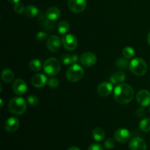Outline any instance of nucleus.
<instances>
[{
  "mask_svg": "<svg viewBox=\"0 0 150 150\" xmlns=\"http://www.w3.org/2000/svg\"><path fill=\"white\" fill-rule=\"evenodd\" d=\"M79 58L77 55H69V54H63L61 57V61L65 65L73 64L77 63Z\"/></svg>",
  "mask_w": 150,
  "mask_h": 150,
  "instance_id": "6ab92c4d",
  "label": "nucleus"
},
{
  "mask_svg": "<svg viewBox=\"0 0 150 150\" xmlns=\"http://www.w3.org/2000/svg\"><path fill=\"white\" fill-rule=\"evenodd\" d=\"M62 42L64 48L67 51H74L77 48V38L73 34H66L63 35Z\"/></svg>",
  "mask_w": 150,
  "mask_h": 150,
  "instance_id": "423d86ee",
  "label": "nucleus"
},
{
  "mask_svg": "<svg viewBox=\"0 0 150 150\" xmlns=\"http://www.w3.org/2000/svg\"><path fill=\"white\" fill-rule=\"evenodd\" d=\"M27 104L26 100L21 97L12 98L8 103V109L13 115H21L26 111Z\"/></svg>",
  "mask_w": 150,
  "mask_h": 150,
  "instance_id": "f03ea898",
  "label": "nucleus"
},
{
  "mask_svg": "<svg viewBox=\"0 0 150 150\" xmlns=\"http://www.w3.org/2000/svg\"><path fill=\"white\" fill-rule=\"evenodd\" d=\"M29 69L33 72H38L42 68V64L41 62L38 59H34L29 62Z\"/></svg>",
  "mask_w": 150,
  "mask_h": 150,
  "instance_id": "b1692460",
  "label": "nucleus"
},
{
  "mask_svg": "<svg viewBox=\"0 0 150 150\" xmlns=\"http://www.w3.org/2000/svg\"><path fill=\"white\" fill-rule=\"evenodd\" d=\"M147 41H148V43L150 45V32L148 34V36H147Z\"/></svg>",
  "mask_w": 150,
  "mask_h": 150,
  "instance_id": "e433bc0d",
  "label": "nucleus"
},
{
  "mask_svg": "<svg viewBox=\"0 0 150 150\" xmlns=\"http://www.w3.org/2000/svg\"><path fill=\"white\" fill-rule=\"evenodd\" d=\"M60 15H61V12L58 7H51L46 10L45 17L51 21H55L60 17Z\"/></svg>",
  "mask_w": 150,
  "mask_h": 150,
  "instance_id": "f3484780",
  "label": "nucleus"
},
{
  "mask_svg": "<svg viewBox=\"0 0 150 150\" xmlns=\"http://www.w3.org/2000/svg\"><path fill=\"white\" fill-rule=\"evenodd\" d=\"M47 37H48V34L45 32H39L36 35L37 39L39 41H41V42L45 40L47 38Z\"/></svg>",
  "mask_w": 150,
  "mask_h": 150,
  "instance_id": "2f4dec72",
  "label": "nucleus"
},
{
  "mask_svg": "<svg viewBox=\"0 0 150 150\" xmlns=\"http://www.w3.org/2000/svg\"><path fill=\"white\" fill-rule=\"evenodd\" d=\"M88 150H103V148L100 144H92L88 148Z\"/></svg>",
  "mask_w": 150,
  "mask_h": 150,
  "instance_id": "473e14b6",
  "label": "nucleus"
},
{
  "mask_svg": "<svg viewBox=\"0 0 150 150\" xmlns=\"http://www.w3.org/2000/svg\"><path fill=\"white\" fill-rule=\"evenodd\" d=\"M122 55L125 58L131 59L135 57V55H136V51H135L134 48H132V47L127 46L123 48Z\"/></svg>",
  "mask_w": 150,
  "mask_h": 150,
  "instance_id": "bb28decb",
  "label": "nucleus"
},
{
  "mask_svg": "<svg viewBox=\"0 0 150 150\" xmlns=\"http://www.w3.org/2000/svg\"><path fill=\"white\" fill-rule=\"evenodd\" d=\"M114 98L119 103L127 104L131 102L134 98V91L130 85L120 83L114 89Z\"/></svg>",
  "mask_w": 150,
  "mask_h": 150,
  "instance_id": "f257e3e1",
  "label": "nucleus"
},
{
  "mask_svg": "<svg viewBox=\"0 0 150 150\" xmlns=\"http://www.w3.org/2000/svg\"><path fill=\"white\" fill-rule=\"evenodd\" d=\"M27 102L29 103V104H30L31 105H38L40 102V100L38 98V96L36 95H29L27 98Z\"/></svg>",
  "mask_w": 150,
  "mask_h": 150,
  "instance_id": "c85d7f7f",
  "label": "nucleus"
},
{
  "mask_svg": "<svg viewBox=\"0 0 150 150\" xmlns=\"http://www.w3.org/2000/svg\"><path fill=\"white\" fill-rule=\"evenodd\" d=\"M70 29V23L67 21H62L58 25V32L61 35H66Z\"/></svg>",
  "mask_w": 150,
  "mask_h": 150,
  "instance_id": "5701e85b",
  "label": "nucleus"
},
{
  "mask_svg": "<svg viewBox=\"0 0 150 150\" xmlns=\"http://www.w3.org/2000/svg\"><path fill=\"white\" fill-rule=\"evenodd\" d=\"M136 100L142 106H148L150 105V92L146 89L139 91L136 95Z\"/></svg>",
  "mask_w": 150,
  "mask_h": 150,
  "instance_id": "9d476101",
  "label": "nucleus"
},
{
  "mask_svg": "<svg viewBox=\"0 0 150 150\" xmlns=\"http://www.w3.org/2000/svg\"><path fill=\"white\" fill-rule=\"evenodd\" d=\"M61 40L57 35H51L47 40V48L51 52L56 53L60 49L61 44Z\"/></svg>",
  "mask_w": 150,
  "mask_h": 150,
  "instance_id": "1a4fd4ad",
  "label": "nucleus"
},
{
  "mask_svg": "<svg viewBox=\"0 0 150 150\" xmlns=\"http://www.w3.org/2000/svg\"><path fill=\"white\" fill-rule=\"evenodd\" d=\"M116 142L113 139H108L104 142V147L106 149H111L115 146Z\"/></svg>",
  "mask_w": 150,
  "mask_h": 150,
  "instance_id": "c756f323",
  "label": "nucleus"
},
{
  "mask_svg": "<svg viewBox=\"0 0 150 150\" xmlns=\"http://www.w3.org/2000/svg\"><path fill=\"white\" fill-rule=\"evenodd\" d=\"M19 127V120L17 117H11L7 119L4 122V128L6 131L10 132H15L18 130Z\"/></svg>",
  "mask_w": 150,
  "mask_h": 150,
  "instance_id": "dca6fc26",
  "label": "nucleus"
},
{
  "mask_svg": "<svg viewBox=\"0 0 150 150\" xmlns=\"http://www.w3.org/2000/svg\"><path fill=\"white\" fill-rule=\"evenodd\" d=\"M84 75L83 69L79 64H73L66 72V77L67 80L71 82H76L80 81Z\"/></svg>",
  "mask_w": 150,
  "mask_h": 150,
  "instance_id": "39448f33",
  "label": "nucleus"
},
{
  "mask_svg": "<svg viewBox=\"0 0 150 150\" xmlns=\"http://www.w3.org/2000/svg\"><path fill=\"white\" fill-rule=\"evenodd\" d=\"M14 79V73L10 69H4L1 73V79L6 83H10Z\"/></svg>",
  "mask_w": 150,
  "mask_h": 150,
  "instance_id": "4be33fe9",
  "label": "nucleus"
},
{
  "mask_svg": "<svg viewBox=\"0 0 150 150\" xmlns=\"http://www.w3.org/2000/svg\"><path fill=\"white\" fill-rule=\"evenodd\" d=\"M96 55L94 53L92 52H85L81 56L80 61L81 64L84 67H92V66L95 65L97 62Z\"/></svg>",
  "mask_w": 150,
  "mask_h": 150,
  "instance_id": "0eeeda50",
  "label": "nucleus"
},
{
  "mask_svg": "<svg viewBox=\"0 0 150 150\" xmlns=\"http://www.w3.org/2000/svg\"><path fill=\"white\" fill-rule=\"evenodd\" d=\"M1 100V108H2V106H3V100H2V99H1V100Z\"/></svg>",
  "mask_w": 150,
  "mask_h": 150,
  "instance_id": "4c0bfd02",
  "label": "nucleus"
},
{
  "mask_svg": "<svg viewBox=\"0 0 150 150\" xmlns=\"http://www.w3.org/2000/svg\"><path fill=\"white\" fill-rule=\"evenodd\" d=\"M92 137L97 142H102L105 137V133L101 127H95L92 131Z\"/></svg>",
  "mask_w": 150,
  "mask_h": 150,
  "instance_id": "aec40b11",
  "label": "nucleus"
},
{
  "mask_svg": "<svg viewBox=\"0 0 150 150\" xmlns=\"http://www.w3.org/2000/svg\"><path fill=\"white\" fill-rule=\"evenodd\" d=\"M144 114H145V111L144 108H139V109L136 111V115L139 117H143V116L144 115Z\"/></svg>",
  "mask_w": 150,
  "mask_h": 150,
  "instance_id": "72a5a7b5",
  "label": "nucleus"
},
{
  "mask_svg": "<svg viewBox=\"0 0 150 150\" xmlns=\"http://www.w3.org/2000/svg\"><path fill=\"white\" fill-rule=\"evenodd\" d=\"M43 70L49 76H55L61 70V64L57 59L49 58L43 64Z\"/></svg>",
  "mask_w": 150,
  "mask_h": 150,
  "instance_id": "20e7f679",
  "label": "nucleus"
},
{
  "mask_svg": "<svg viewBox=\"0 0 150 150\" xmlns=\"http://www.w3.org/2000/svg\"><path fill=\"white\" fill-rule=\"evenodd\" d=\"M149 112H150V108H149Z\"/></svg>",
  "mask_w": 150,
  "mask_h": 150,
  "instance_id": "58836bf2",
  "label": "nucleus"
},
{
  "mask_svg": "<svg viewBox=\"0 0 150 150\" xmlns=\"http://www.w3.org/2000/svg\"><path fill=\"white\" fill-rule=\"evenodd\" d=\"M139 128L143 132H149L150 131V119L144 118L141 120L139 122Z\"/></svg>",
  "mask_w": 150,
  "mask_h": 150,
  "instance_id": "393cba45",
  "label": "nucleus"
},
{
  "mask_svg": "<svg viewBox=\"0 0 150 150\" xmlns=\"http://www.w3.org/2000/svg\"><path fill=\"white\" fill-rule=\"evenodd\" d=\"M13 91L16 95H23L27 91V84L22 79H16L13 83Z\"/></svg>",
  "mask_w": 150,
  "mask_h": 150,
  "instance_id": "9b49d317",
  "label": "nucleus"
},
{
  "mask_svg": "<svg viewBox=\"0 0 150 150\" xmlns=\"http://www.w3.org/2000/svg\"><path fill=\"white\" fill-rule=\"evenodd\" d=\"M130 72L135 76H142L147 72V64L142 58H134L130 62L129 66Z\"/></svg>",
  "mask_w": 150,
  "mask_h": 150,
  "instance_id": "7ed1b4c3",
  "label": "nucleus"
},
{
  "mask_svg": "<svg viewBox=\"0 0 150 150\" xmlns=\"http://www.w3.org/2000/svg\"><path fill=\"white\" fill-rule=\"evenodd\" d=\"M48 86H49L51 89H56V88L58 87L59 84V80L56 78H51L48 80Z\"/></svg>",
  "mask_w": 150,
  "mask_h": 150,
  "instance_id": "cd10ccee",
  "label": "nucleus"
},
{
  "mask_svg": "<svg viewBox=\"0 0 150 150\" xmlns=\"http://www.w3.org/2000/svg\"><path fill=\"white\" fill-rule=\"evenodd\" d=\"M47 82H48L47 77L45 76V75L42 74V73L35 74L32 78V80H31V83H32V86H35V88L43 87L46 84Z\"/></svg>",
  "mask_w": 150,
  "mask_h": 150,
  "instance_id": "2eb2a0df",
  "label": "nucleus"
},
{
  "mask_svg": "<svg viewBox=\"0 0 150 150\" xmlns=\"http://www.w3.org/2000/svg\"><path fill=\"white\" fill-rule=\"evenodd\" d=\"M114 139L120 143H125L130 139V132L126 128H120L114 133Z\"/></svg>",
  "mask_w": 150,
  "mask_h": 150,
  "instance_id": "ddd939ff",
  "label": "nucleus"
},
{
  "mask_svg": "<svg viewBox=\"0 0 150 150\" xmlns=\"http://www.w3.org/2000/svg\"><path fill=\"white\" fill-rule=\"evenodd\" d=\"M86 7V0H68V7L73 13H81L85 10Z\"/></svg>",
  "mask_w": 150,
  "mask_h": 150,
  "instance_id": "6e6552de",
  "label": "nucleus"
},
{
  "mask_svg": "<svg viewBox=\"0 0 150 150\" xmlns=\"http://www.w3.org/2000/svg\"><path fill=\"white\" fill-rule=\"evenodd\" d=\"M126 76L125 73L122 71H117L113 73L110 77V81L113 84H120L122 83L125 81Z\"/></svg>",
  "mask_w": 150,
  "mask_h": 150,
  "instance_id": "a211bd4d",
  "label": "nucleus"
},
{
  "mask_svg": "<svg viewBox=\"0 0 150 150\" xmlns=\"http://www.w3.org/2000/svg\"><path fill=\"white\" fill-rule=\"evenodd\" d=\"M9 2L13 3V4H16V3H18L20 1V0H7Z\"/></svg>",
  "mask_w": 150,
  "mask_h": 150,
  "instance_id": "f704fd0d",
  "label": "nucleus"
},
{
  "mask_svg": "<svg viewBox=\"0 0 150 150\" xmlns=\"http://www.w3.org/2000/svg\"><path fill=\"white\" fill-rule=\"evenodd\" d=\"M38 13H39L38 9L35 6L29 5L25 7L24 14L26 17L29 18H33L36 17L38 15Z\"/></svg>",
  "mask_w": 150,
  "mask_h": 150,
  "instance_id": "412c9836",
  "label": "nucleus"
},
{
  "mask_svg": "<svg viewBox=\"0 0 150 150\" xmlns=\"http://www.w3.org/2000/svg\"><path fill=\"white\" fill-rule=\"evenodd\" d=\"M129 147L130 150H146L147 145L142 138L134 137L130 141Z\"/></svg>",
  "mask_w": 150,
  "mask_h": 150,
  "instance_id": "f8f14e48",
  "label": "nucleus"
},
{
  "mask_svg": "<svg viewBox=\"0 0 150 150\" xmlns=\"http://www.w3.org/2000/svg\"><path fill=\"white\" fill-rule=\"evenodd\" d=\"M24 10H25V7L22 3L18 2L15 4L14 10L16 13H18V14H21V13H22L23 12H24Z\"/></svg>",
  "mask_w": 150,
  "mask_h": 150,
  "instance_id": "7c9ffc66",
  "label": "nucleus"
},
{
  "mask_svg": "<svg viewBox=\"0 0 150 150\" xmlns=\"http://www.w3.org/2000/svg\"><path fill=\"white\" fill-rule=\"evenodd\" d=\"M67 150H81L79 149V147H77V146H71V147L69 148Z\"/></svg>",
  "mask_w": 150,
  "mask_h": 150,
  "instance_id": "c9c22d12",
  "label": "nucleus"
},
{
  "mask_svg": "<svg viewBox=\"0 0 150 150\" xmlns=\"http://www.w3.org/2000/svg\"><path fill=\"white\" fill-rule=\"evenodd\" d=\"M116 65L120 68L127 69L130 66V62L125 57H123V58L120 57V58L117 59V62H116Z\"/></svg>",
  "mask_w": 150,
  "mask_h": 150,
  "instance_id": "a878e982",
  "label": "nucleus"
},
{
  "mask_svg": "<svg viewBox=\"0 0 150 150\" xmlns=\"http://www.w3.org/2000/svg\"><path fill=\"white\" fill-rule=\"evenodd\" d=\"M113 90V83L111 82H102L98 85V93L101 97H107Z\"/></svg>",
  "mask_w": 150,
  "mask_h": 150,
  "instance_id": "4468645a",
  "label": "nucleus"
}]
</instances>
